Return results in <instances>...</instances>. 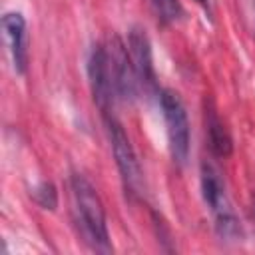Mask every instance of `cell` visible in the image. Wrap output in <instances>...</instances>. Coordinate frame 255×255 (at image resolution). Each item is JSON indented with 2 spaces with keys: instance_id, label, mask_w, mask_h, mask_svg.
Returning <instances> with one entry per match:
<instances>
[{
  "instance_id": "1",
  "label": "cell",
  "mask_w": 255,
  "mask_h": 255,
  "mask_svg": "<svg viewBox=\"0 0 255 255\" xmlns=\"http://www.w3.org/2000/svg\"><path fill=\"white\" fill-rule=\"evenodd\" d=\"M70 197H72V219L82 241L96 253H110L112 241L108 231V219L96 187L82 173H72Z\"/></svg>"
},
{
  "instance_id": "2",
  "label": "cell",
  "mask_w": 255,
  "mask_h": 255,
  "mask_svg": "<svg viewBox=\"0 0 255 255\" xmlns=\"http://www.w3.org/2000/svg\"><path fill=\"white\" fill-rule=\"evenodd\" d=\"M199 181H201V195L211 213L213 229L217 237L221 241H239L243 237L241 221L227 195V187L219 169L213 163L203 161L199 171Z\"/></svg>"
},
{
  "instance_id": "3",
  "label": "cell",
  "mask_w": 255,
  "mask_h": 255,
  "mask_svg": "<svg viewBox=\"0 0 255 255\" xmlns=\"http://www.w3.org/2000/svg\"><path fill=\"white\" fill-rule=\"evenodd\" d=\"M163 122H165V133H167V147L171 153L173 163L185 165L189 157L191 147V129H189V118L185 112V106L177 92L165 88L157 96Z\"/></svg>"
},
{
  "instance_id": "4",
  "label": "cell",
  "mask_w": 255,
  "mask_h": 255,
  "mask_svg": "<svg viewBox=\"0 0 255 255\" xmlns=\"http://www.w3.org/2000/svg\"><path fill=\"white\" fill-rule=\"evenodd\" d=\"M104 124H106L110 147H112L124 189L131 197H137L143 191V173H141V165H139V159L135 155V149H133L124 126L116 120V116L104 118Z\"/></svg>"
},
{
  "instance_id": "5",
  "label": "cell",
  "mask_w": 255,
  "mask_h": 255,
  "mask_svg": "<svg viewBox=\"0 0 255 255\" xmlns=\"http://www.w3.org/2000/svg\"><path fill=\"white\" fill-rule=\"evenodd\" d=\"M88 78H90V90L96 106L100 108L102 116H114V108L118 102L114 76L110 68V58L104 42H96L92 46L90 58H88Z\"/></svg>"
},
{
  "instance_id": "6",
  "label": "cell",
  "mask_w": 255,
  "mask_h": 255,
  "mask_svg": "<svg viewBox=\"0 0 255 255\" xmlns=\"http://www.w3.org/2000/svg\"><path fill=\"white\" fill-rule=\"evenodd\" d=\"M104 44H106L108 58H110V68H112V76H114L118 102L131 104L139 96L141 88H139V80H137L133 62H131V56L128 52V46L116 34L110 36Z\"/></svg>"
},
{
  "instance_id": "7",
  "label": "cell",
  "mask_w": 255,
  "mask_h": 255,
  "mask_svg": "<svg viewBox=\"0 0 255 255\" xmlns=\"http://www.w3.org/2000/svg\"><path fill=\"white\" fill-rule=\"evenodd\" d=\"M128 52L131 56L139 88L147 96H159V86L155 78V68H153V54H151V42L147 32L141 26H131L128 32Z\"/></svg>"
},
{
  "instance_id": "8",
  "label": "cell",
  "mask_w": 255,
  "mask_h": 255,
  "mask_svg": "<svg viewBox=\"0 0 255 255\" xmlns=\"http://www.w3.org/2000/svg\"><path fill=\"white\" fill-rule=\"evenodd\" d=\"M2 30H4V36L8 42L14 70L18 74H26V70H28V32H26L24 16L20 12H6L2 16Z\"/></svg>"
},
{
  "instance_id": "9",
  "label": "cell",
  "mask_w": 255,
  "mask_h": 255,
  "mask_svg": "<svg viewBox=\"0 0 255 255\" xmlns=\"http://www.w3.org/2000/svg\"><path fill=\"white\" fill-rule=\"evenodd\" d=\"M205 133H207V143L209 149L215 157H227L233 151V139L229 129L225 128L223 120L215 112L213 106L205 110Z\"/></svg>"
},
{
  "instance_id": "10",
  "label": "cell",
  "mask_w": 255,
  "mask_h": 255,
  "mask_svg": "<svg viewBox=\"0 0 255 255\" xmlns=\"http://www.w3.org/2000/svg\"><path fill=\"white\" fill-rule=\"evenodd\" d=\"M32 199L42 207V209H50L54 211L58 207V191L54 187V183L50 181H40L30 189Z\"/></svg>"
},
{
  "instance_id": "11",
  "label": "cell",
  "mask_w": 255,
  "mask_h": 255,
  "mask_svg": "<svg viewBox=\"0 0 255 255\" xmlns=\"http://www.w3.org/2000/svg\"><path fill=\"white\" fill-rule=\"evenodd\" d=\"M149 6L159 22L171 24L181 16V4L179 0H149Z\"/></svg>"
},
{
  "instance_id": "12",
  "label": "cell",
  "mask_w": 255,
  "mask_h": 255,
  "mask_svg": "<svg viewBox=\"0 0 255 255\" xmlns=\"http://www.w3.org/2000/svg\"><path fill=\"white\" fill-rule=\"evenodd\" d=\"M197 2H199V4H201V6H205V8H207V6H209V0H197Z\"/></svg>"
}]
</instances>
